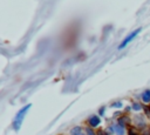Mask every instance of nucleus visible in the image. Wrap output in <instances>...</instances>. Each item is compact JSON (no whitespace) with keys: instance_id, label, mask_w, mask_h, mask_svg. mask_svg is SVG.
Instances as JSON below:
<instances>
[{"instance_id":"6","label":"nucleus","mask_w":150,"mask_h":135,"mask_svg":"<svg viewBox=\"0 0 150 135\" xmlns=\"http://www.w3.org/2000/svg\"><path fill=\"white\" fill-rule=\"evenodd\" d=\"M81 134H82V127L81 126H75L69 131V135H81Z\"/></svg>"},{"instance_id":"9","label":"nucleus","mask_w":150,"mask_h":135,"mask_svg":"<svg viewBox=\"0 0 150 135\" xmlns=\"http://www.w3.org/2000/svg\"><path fill=\"white\" fill-rule=\"evenodd\" d=\"M128 121H129V117H128V116H122V117L118 119V124H121L122 127H124Z\"/></svg>"},{"instance_id":"10","label":"nucleus","mask_w":150,"mask_h":135,"mask_svg":"<svg viewBox=\"0 0 150 135\" xmlns=\"http://www.w3.org/2000/svg\"><path fill=\"white\" fill-rule=\"evenodd\" d=\"M111 107L112 108H122L123 107V102L122 101H114L111 103Z\"/></svg>"},{"instance_id":"16","label":"nucleus","mask_w":150,"mask_h":135,"mask_svg":"<svg viewBox=\"0 0 150 135\" xmlns=\"http://www.w3.org/2000/svg\"><path fill=\"white\" fill-rule=\"evenodd\" d=\"M149 107H150V106H149Z\"/></svg>"},{"instance_id":"13","label":"nucleus","mask_w":150,"mask_h":135,"mask_svg":"<svg viewBox=\"0 0 150 135\" xmlns=\"http://www.w3.org/2000/svg\"><path fill=\"white\" fill-rule=\"evenodd\" d=\"M128 135H139L137 131H135L134 129H129L128 130Z\"/></svg>"},{"instance_id":"5","label":"nucleus","mask_w":150,"mask_h":135,"mask_svg":"<svg viewBox=\"0 0 150 135\" xmlns=\"http://www.w3.org/2000/svg\"><path fill=\"white\" fill-rule=\"evenodd\" d=\"M112 128H114V131H115V134H117V135H124V127H122L121 124H114L112 126Z\"/></svg>"},{"instance_id":"8","label":"nucleus","mask_w":150,"mask_h":135,"mask_svg":"<svg viewBox=\"0 0 150 135\" xmlns=\"http://www.w3.org/2000/svg\"><path fill=\"white\" fill-rule=\"evenodd\" d=\"M131 109H132V110L138 112V110H141V109H142V104H141V103H138V102H132V103H131Z\"/></svg>"},{"instance_id":"14","label":"nucleus","mask_w":150,"mask_h":135,"mask_svg":"<svg viewBox=\"0 0 150 135\" xmlns=\"http://www.w3.org/2000/svg\"><path fill=\"white\" fill-rule=\"evenodd\" d=\"M142 135H150V129H148V130H145V131H144V133H143Z\"/></svg>"},{"instance_id":"3","label":"nucleus","mask_w":150,"mask_h":135,"mask_svg":"<svg viewBox=\"0 0 150 135\" xmlns=\"http://www.w3.org/2000/svg\"><path fill=\"white\" fill-rule=\"evenodd\" d=\"M87 123H88V126L91 127V128H96V127H98V126L101 124L100 115H91V116H89L88 120H87Z\"/></svg>"},{"instance_id":"12","label":"nucleus","mask_w":150,"mask_h":135,"mask_svg":"<svg viewBox=\"0 0 150 135\" xmlns=\"http://www.w3.org/2000/svg\"><path fill=\"white\" fill-rule=\"evenodd\" d=\"M97 135H110L107 130H103V129H100L98 131H97Z\"/></svg>"},{"instance_id":"4","label":"nucleus","mask_w":150,"mask_h":135,"mask_svg":"<svg viewBox=\"0 0 150 135\" xmlns=\"http://www.w3.org/2000/svg\"><path fill=\"white\" fill-rule=\"evenodd\" d=\"M141 99L144 103H150V89H145L142 95H141Z\"/></svg>"},{"instance_id":"7","label":"nucleus","mask_w":150,"mask_h":135,"mask_svg":"<svg viewBox=\"0 0 150 135\" xmlns=\"http://www.w3.org/2000/svg\"><path fill=\"white\" fill-rule=\"evenodd\" d=\"M84 133H86L87 135H97V133L94 131V128H91V127H89V126L84 127Z\"/></svg>"},{"instance_id":"2","label":"nucleus","mask_w":150,"mask_h":135,"mask_svg":"<svg viewBox=\"0 0 150 135\" xmlns=\"http://www.w3.org/2000/svg\"><path fill=\"white\" fill-rule=\"evenodd\" d=\"M141 31H142V28H137V29H135V31H132L131 33H129L123 40H122V42L120 43V46H118V49H123V48H125L139 33H141Z\"/></svg>"},{"instance_id":"15","label":"nucleus","mask_w":150,"mask_h":135,"mask_svg":"<svg viewBox=\"0 0 150 135\" xmlns=\"http://www.w3.org/2000/svg\"><path fill=\"white\" fill-rule=\"evenodd\" d=\"M81 135H87V134H83V133H82V134H81Z\"/></svg>"},{"instance_id":"11","label":"nucleus","mask_w":150,"mask_h":135,"mask_svg":"<svg viewBox=\"0 0 150 135\" xmlns=\"http://www.w3.org/2000/svg\"><path fill=\"white\" fill-rule=\"evenodd\" d=\"M104 113H105V107L102 106V107L98 109V115H100V116H104Z\"/></svg>"},{"instance_id":"1","label":"nucleus","mask_w":150,"mask_h":135,"mask_svg":"<svg viewBox=\"0 0 150 135\" xmlns=\"http://www.w3.org/2000/svg\"><path fill=\"white\" fill-rule=\"evenodd\" d=\"M30 107H32V103H28V104L23 106V107L16 113V115H15L13 122H12V128H13L14 131H19V130H20V128H21V123H22V121H23L26 114H27L28 110L30 109Z\"/></svg>"}]
</instances>
